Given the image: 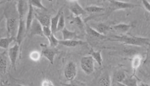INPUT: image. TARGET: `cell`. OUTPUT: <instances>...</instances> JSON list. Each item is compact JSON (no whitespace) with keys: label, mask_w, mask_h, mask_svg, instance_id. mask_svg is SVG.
<instances>
[{"label":"cell","mask_w":150,"mask_h":86,"mask_svg":"<svg viewBox=\"0 0 150 86\" xmlns=\"http://www.w3.org/2000/svg\"><path fill=\"white\" fill-rule=\"evenodd\" d=\"M138 86H150L148 84L146 83H144L143 82H138Z\"/></svg>","instance_id":"cell-38"},{"label":"cell","mask_w":150,"mask_h":86,"mask_svg":"<svg viewBox=\"0 0 150 86\" xmlns=\"http://www.w3.org/2000/svg\"><path fill=\"white\" fill-rule=\"evenodd\" d=\"M30 31L32 36H39L41 37L44 36L42 26L35 18L32 23Z\"/></svg>","instance_id":"cell-11"},{"label":"cell","mask_w":150,"mask_h":86,"mask_svg":"<svg viewBox=\"0 0 150 86\" xmlns=\"http://www.w3.org/2000/svg\"><path fill=\"white\" fill-rule=\"evenodd\" d=\"M62 8L59 10L57 14H56L55 16L51 18V23H50V28L52 30V33L53 34H55L56 32H57V24L59 21L60 16L61 14H62Z\"/></svg>","instance_id":"cell-17"},{"label":"cell","mask_w":150,"mask_h":86,"mask_svg":"<svg viewBox=\"0 0 150 86\" xmlns=\"http://www.w3.org/2000/svg\"><path fill=\"white\" fill-rule=\"evenodd\" d=\"M86 43L80 40H76V39H71V40H67L63 41L61 40L59 41V44L62 45L69 48H75L79 45H82L85 44Z\"/></svg>","instance_id":"cell-15"},{"label":"cell","mask_w":150,"mask_h":86,"mask_svg":"<svg viewBox=\"0 0 150 86\" xmlns=\"http://www.w3.org/2000/svg\"><path fill=\"white\" fill-rule=\"evenodd\" d=\"M108 40L112 42L122 43L128 46H143L150 45V38H143L132 36H112Z\"/></svg>","instance_id":"cell-2"},{"label":"cell","mask_w":150,"mask_h":86,"mask_svg":"<svg viewBox=\"0 0 150 86\" xmlns=\"http://www.w3.org/2000/svg\"><path fill=\"white\" fill-rule=\"evenodd\" d=\"M29 3L31 4L33 7H35L37 8H39L40 9L43 10L45 11H47V9L45 6L42 4V2L39 0H32L29 1Z\"/></svg>","instance_id":"cell-28"},{"label":"cell","mask_w":150,"mask_h":86,"mask_svg":"<svg viewBox=\"0 0 150 86\" xmlns=\"http://www.w3.org/2000/svg\"><path fill=\"white\" fill-rule=\"evenodd\" d=\"M137 6H138L136 4L127 2L117 1H110V9L111 11H116L119 10L132 9Z\"/></svg>","instance_id":"cell-4"},{"label":"cell","mask_w":150,"mask_h":86,"mask_svg":"<svg viewBox=\"0 0 150 86\" xmlns=\"http://www.w3.org/2000/svg\"><path fill=\"white\" fill-rule=\"evenodd\" d=\"M122 83L126 86H138L137 79L134 76L126 77V79Z\"/></svg>","instance_id":"cell-26"},{"label":"cell","mask_w":150,"mask_h":86,"mask_svg":"<svg viewBox=\"0 0 150 86\" xmlns=\"http://www.w3.org/2000/svg\"><path fill=\"white\" fill-rule=\"evenodd\" d=\"M77 66L75 63L71 61L66 66L64 70V76L69 81H73L77 75Z\"/></svg>","instance_id":"cell-7"},{"label":"cell","mask_w":150,"mask_h":86,"mask_svg":"<svg viewBox=\"0 0 150 86\" xmlns=\"http://www.w3.org/2000/svg\"><path fill=\"white\" fill-rule=\"evenodd\" d=\"M142 5L144 8V9L147 10L149 13H150V2L147 1H145V0H143L142 1Z\"/></svg>","instance_id":"cell-35"},{"label":"cell","mask_w":150,"mask_h":86,"mask_svg":"<svg viewBox=\"0 0 150 86\" xmlns=\"http://www.w3.org/2000/svg\"><path fill=\"white\" fill-rule=\"evenodd\" d=\"M17 86H25V85H20V84H18V85H17Z\"/></svg>","instance_id":"cell-41"},{"label":"cell","mask_w":150,"mask_h":86,"mask_svg":"<svg viewBox=\"0 0 150 86\" xmlns=\"http://www.w3.org/2000/svg\"><path fill=\"white\" fill-rule=\"evenodd\" d=\"M16 6L19 18H25L26 14L28 13V1H19L16 3Z\"/></svg>","instance_id":"cell-10"},{"label":"cell","mask_w":150,"mask_h":86,"mask_svg":"<svg viewBox=\"0 0 150 86\" xmlns=\"http://www.w3.org/2000/svg\"><path fill=\"white\" fill-rule=\"evenodd\" d=\"M42 56L41 53L37 51H32L30 54V58L33 61H38Z\"/></svg>","instance_id":"cell-31"},{"label":"cell","mask_w":150,"mask_h":86,"mask_svg":"<svg viewBox=\"0 0 150 86\" xmlns=\"http://www.w3.org/2000/svg\"><path fill=\"white\" fill-rule=\"evenodd\" d=\"M143 64L144 65H150V45L148 46L146 52V57L143 61Z\"/></svg>","instance_id":"cell-33"},{"label":"cell","mask_w":150,"mask_h":86,"mask_svg":"<svg viewBox=\"0 0 150 86\" xmlns=\"http://www.w3.org/2000/svg\"><path fill=\"white\" fill-rule=\"evenodd\" d=\"M81 67L85 73L91 74L94 70V60L91 55L82 58L81 60Z\"/></svg>","instance_id":"cell-3"},{"label":"cell","mask_w":150,"mask_h":86,"mask_svg":"<svg viewBox=\"0 0 150 86\" xmlns=\"http://www.w3.org/2000/svg\"><path fill=\"white\" fill-rule=\"evenodd\" d=\"M134 25L132 24H128L125 23H120L113 26V29L116 31L120 33H125L128 32L129 30L132 28Z\"/></svg>","instance_id":"cell-19"},{"label":"cell","mask_w":150,"mask_h":86,"mask_svg":"<svg viewBox=\"0 0 150 86\" xmlns=\"http://www.w3.org/2000/svg\"><path fill=\"white\" fill-rule=\"evenodd\" d=\"M6 18V31L8 37L16 38L18 29L19 15L16 4H9L4 12Z\"/></svg>","instance_id":"cell-1"},{"label":"cell","mask_w":150,"mask_h":86,"mask_svg":"<svg viewBox=\"0 0 150 86\" xmlns=\"http://www.w3.org/2000/svg\"><path fill=\"white\" fill-rule=\"evenodd\" d=\"M74 22L76 23V24L78 26V28H79L81 30L84 29V24L81 20V17L75 16V17L74 18Z\"/></svg>","instance_id":"cell-32"},{"label":"cell","mask_w":150,"mask_h":86,"mask_svg":"<svg viewBox=\"0 0 150 86\" xmlns=\"http://www.w3.org/2000/svg\"><path fill=\"white\" fill-rule=\"evenodd\" d=\"M90 26L93 29L96 30L101 35L103 36H106L110 29V26L103 23H92Z\"/></svg>","instance_id":"cell-12"},{"label":"cell","mask_w":150,"mask_h":86,"mask_svg":"<svg viewBox=\"0 0 150 86\" xmlns=\"http://www.w3.org/2000/svg\"><path fill=\"white\" fill-rule=\"evenodd\" d=\"M90 54L93 58L94 60L96 61L100 66L102 65L103 59L101 56V51H94L92 48H91L90 51Z\"/></svg>","instance_id":"cell-22"},{"label":"cell","mask_w":150,"mask_h":86,"mask_svg":"<svg viewBox=\"0 0 150 86\" xmlns=\"http://www.w3.org/2000/svg\"><path fill=\"white\" fill-rule=\"evenodd\" d=\"M86 31L88 35L91 37L97 39H105L107 38L106 36L102 35L99 32L97 31L96 30L93 29L89 25L86 24Z\"/></svg>","instance_id":"cell-20"},{"label":"cell","mask_w":150,"mask_h":86,"mask_svg":"<svg viewBox=\"0 0 150 86\" xmlns=\"http://www.w3.org/2000/svg\"><path fill=\"white\" fill-rule=\"evenodd\" d=\"M65 86H79L78 85H77L76 83H74L72 81L70 82V83L68 84H65L64 85Z\"/></svg>","instance_id":"cell-37"},{"label":"cell","mask_w":150,"mask_h":86,"mask_svg":"<svg viewBox=\"0 0 150 86\" xmlns=\"http://www.w3.org/2000/svg\"><path fill=\"white\" fill-rule=\"evenodd\" d=\"M110 77L108 73L104 74L100 77L98 82V86H110Z\"/></svg>","instance_id":"cell-23"},{"label":"cell","mask_w":150,"mask_h":86,"mask_svg":"<svg viewBox=\"0 0 150 86\" xmlns=\"http://www.w3.org/2000/svg\"><path fill=\"white\" fill-rule=\"evenodd\" d=\"M41 55L48 59L50 64H53L55 57L59 52L58 50L56 48H51L45 44H41Z\"/></svg>","instance_id":"cell-5"},{"label":"cell","mask_w":150,"mask_h":86,"mask_svg":"<svg viewBox=\"0 0 150 86\" xmlns=\"http://www.w3.org/2000/svg\"><path fill=\"white\" fill-rule=\"evenodd\" d=\"M62 33L63 40L67 41V40H71L75 39L77 38V35L76 33L73 31H71L65 28L62 31Z\"/></svg>","instance_id":"cell-21"},{"label":"cell","mask_w":150,"mask_h":86,"mask_svg":"<svg viewBox=\"0 0 150 86\" xmlns=\"http://www.w3.org/2000/svg\"><path fill=\"white\" fill-rule=\"evenodd\" d=\"M28 4H29V8H28V13L26 15V26L27 33L28 31H30L32 23L35 18L33 7L30 3H29V2H28Z\"/></svg>","instance_id":"cell-14"},{"label":"cell","mask_w":150,"mask_h":86,"mask_svg":"<svg viewBox=\"0 0 150 86\" xmlns=\"http://www.w3.org/2000/svg\"><path fill=\"white\" fill-rule=\"evenodd\" d=\"M15 41H16V38L13 37H7L6 38H2L0 39V47L3 49H8L10 44Z\"/></svg>","instance_id":"cell-24"},{"label":"cell","mask_w":150,"mask_h":86,"mask_svg":"<svg viewBox=\"0 0 150 86\" xmlns=\"http://www.w3.org/2000/svg\"><path fill=\"white\" fill-rule=\"evenodd\" d=\"M144 60H143L142 55L137 54L134 55L131 60V67L133 71V76H135V74L138 68L143 64Z\"/></svg>","instance_id":"cell-13"},{"label":"cell","mask_w":150,"mask_h":86,"mask_svg":"<svg viewBox=\"0 0 150 86\" xmlns=\"http://www.w3.org/2000/svg\"><path fill=\"white\" fill-rule=\"evenodd\" d=\"M42 28H43V33H44V36H45L48 38L53 33L50 28V26H42Z\"/></svg>","instance_id":"cell-34"},{"label":"cell","mask_w":150,"mask_h":86,"mask_svg":"<svg viewBox=\"0 0 150 86\" xmlns=\"http://www.w3.org/2000/svg\"><path fill=\"white\" fill-rule=\"evenodd\" d=\"M35 17L42 26H50L51 18L50 15L46 14H35Z\"/></svg>","instance_id":"cell-16"},{"label":"cell","mask_w":150,"mask_h":86,"mask_svg":"<svg viewBox=\"0 0 150 86\" xmlns=\"http://www.w3.org/2000/svg\"><path fill=\"white\" fill-rule=\"evenodd\" d=\"M85 10L86 13L94 14V13H101L105 10V8L101 6H91L86 7Z\"/></svg>","instance_id":"cell-25"},{"label":"cell","mask_w":150,"mask_h":86,"mask_svg":"<svg viewBox=\"0 0 150 86\" xmlns=\"http://www.w3.org/2000/svg\"><path fill=\"white\" fill-rule=\"evenodd\" d=\"M47 39L50 43V46L51 48H56V46L59 44V40L56 38L53 33H52V35Z\"/></svg>","instance_id":"cell-29"},{"label":"cell","mask_w":150,"mask_h":86,"mask_svg":"<svg viewBox=\"0 0 150 86\" xmlns=\"http://www.w3.org/2000/svg\"><path fill=\"white\" fill-rule=\"evenodd\" d=\"M18 29L16 38V43L21 46L22 42L25 38V35L27 33L26 26V20L25 18H19Z\"/></svg>","instance_id":"cell-6"},{"label":"cell","mask_w":150,"mask_h":86,"mask_svg":"<svg viewBox=\"0 0 150 86\" xmlns=\"http://www.w3.org/2000/svg\"><path fill=\"white\" fill-rule=\"evenodd\" d=\"M126 75L123 71L120 70L117 72L115 76L116 83H122L124 81V80L126 79Z\"/></svg>","instance_id":"cell-27"},{"label":"cell","mask_w":150,"mask_h":86,"mask_svg":"<svg viewBox=\"0 0 150 86\" xmlns=\"http://www.w3.org/2000/svg\"><path fill=\"white\" fill-rule=\"evenodd\" d=\"M65 27V19L64 17L63 14H62L60 16L59 21L57 24V31H62L63 29H64Z\"/></svg>","instance_id":"cell-30"},{"label":"cell","mask_w":150,"mask_h":86,"mask_svg":"<svg viewBox=\"0 0 150 86\" xmlns=\"http://www.w3.org/2000/svg\"><path fill=\"white\" fill-rule=\"evenodd\" d=\"M19 47L20 46L17 43H16L11 48H9L8 52L11 67L15 70H16V63L18 55Z\"/></svg>","instance_id":"cell-8"},{"label":"cell","mask_w":150,"mask_h":86,"mask_svg":"<svg viewBox=\"0 0 150 86\" xmlns=\"http://www.w3.org/2000/svg\"><path fill=\"white\" fill-rule=\"evenodd\" d=\"M116 84H117V86H126L124 84L122 83H117Z\"/></svg>","instance_id":"cell-39"},{"label":"cell","mask_w":150,"mask_h":86,"mask_svg":"<svg viewBox=\"0 0 150 86\" xmlns=\"http://www.w3.org/2000/svg\"><path fill=\"white\" fill-rule=\"evenodd\" d=\"M1 86H6L4 83H3V82H1Z\"/></svg>","instance_id":"cell-40"},{"label":"cell","mask_w":150,"mask_h":86,"mask_svg":"<svg viewBox=\"0 0 150 86\" xmlns=\"http://www.w3.org/2000/svg\"><path fill=\"white\" fill-rule=\"evenodd\" d=\"M41 86H55L53 82L48 79H44L41 82Z\"/></svg>","instance_id":"cell-36"},{"label":"cell","mask_w":150,"mask_h":86,"mask_svg":"<svg viewBox=\"0 0 150 86\" xmlns=\"http://www.w3.org/2000/svg\"><path fill=\"white\" fill-rule=\"evenodd\" d=\"M7 70V57L6 53L4 52L0 55V72L2 75L6 73Z\"/></svg>","instance_id":"cell-18"},{"label":"cell","mask_w":150,"mask_h":86,"mask_svg":"<svg viewBox=\"0 0 150 86\" xmlns=\"http://www.w3.org/2000/svg\"><path fill=\"white\" fill-rule=\"evenodd\" d=\"M69 9L74 14L75 16L81 17L86 14V11L78 3L77 1H69Z\"/></svg>","instance_id":"cell-9"}]
</instances>
